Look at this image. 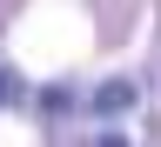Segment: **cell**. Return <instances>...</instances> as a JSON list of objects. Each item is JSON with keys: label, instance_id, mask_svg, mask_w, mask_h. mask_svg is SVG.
I'll return each mask as SVG.
<instances>
[{"label": "cell", "instance_id": "7a4b0ae2", "mask_svg": "<svg viewBox=\"0 0 161 147\" xmlns=\"http://www.w3.org/2000/svg\"><path fill=\"white\" fill-rule=\"evenodd\" d=\"M20 100V74H0V107H14Z\"/></svg>", "mask_w": 161, "mask_h": 147}, {"label": "cell", "instance_id": "6da1fadb", "mask_svg": "<svg viewBox=\"0 0 161 147\" xmlns=\"http://www.w3.org/2000/svg\"><path fill=\"white\" fill-rule=\"evenodd\" d=\"M94 107H101V114H128V107H134V87H128V80H108V87L94 94Z\"/></svg>", "mask_w": 161, "mask_h": 147}]
</instances>
